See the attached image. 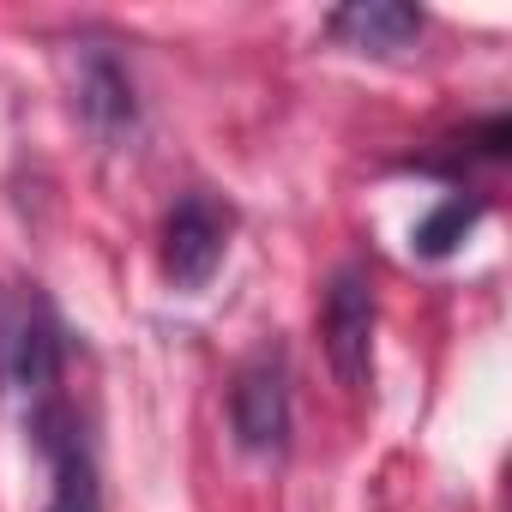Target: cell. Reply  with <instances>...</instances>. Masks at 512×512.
Segmentation results:
<instances>
[{
    "instance_id": "cell-1",
    "label": "cell",
    "mask_w": 512,
    "mask_h": 512,
    "mask_svg": "<svg viewBox=\"0 0 512 512\" xmlns=\"http://www.w3.org/2000/svg\"><path fill=\"white\" fill-rule=\"evenodd\" d=\"M67 368V326L37 278L0 284V392L49 398Z\"/></svg>"
},
{
    "instance_id": "cell-2",
    "label": "cell",
    "mask_w": 512,
    "mask_h": 512,
    "mask_svg": "<svg viewBox=\"0 0 512 512\" xmlns=\"http://www.w3.org/2000/svg\"><path fill=\"white\" fill-rule=\"evenodd\" d=\"M25 434L49 470V506L43 512H103V464H97V440H91L85 410H73L61 392L31 398Z\"/></svg>"
},
{
    "instance_id": "cell-3",
    "label": "cell",
    "mask_w": 512,
    "mask_h": 512,
    "mask_svg": "<svg viewBox=\"0 0 512 512\" xmlns=\"http://www.w3.org/2000/svg\"><path fill=\"white\" fill-rule=\"evenodd\" d=\"M229 434L247 458H284L296 434V404H290V356L278 338H266L241 368L229 374Z\"/></svg>"
},
{
    "instance_id": "cell-4",
    "label": "cell",
    "mask_w": 512,
    "mask_h": 512,
    "mask_svg": "<svg viewBox=\"0 0 512 512\" xmlns=\"http://www.w3.org/2000/svg\"><path fill=\"white\" fill-rule=\"evenodd\" d=\"M229 235H235V211L217 193H205V187L175 193V205L163 211V235H157V260H163L169 290L199 296L229 260Z\"/></svg>"
},
{
    "instance_id": "cell-5",
    "label": "cell",
    "mask_w": 512,
    "mask_h": 512,
    "mask_svg": "<svg viewBox=\"0 0 512 512\" xmlns=\"http://www.w3.org/2000/svg\"><path fill=\"white\" fill-rule=\"evenodd\" d=\"M374 326H380L374 278L362 266H338L326 278V302H320V350L344 392L374 386Z\"/></svg>"
},
{
    "instance_id": "cell-6",
    "label": "cell",
    "mask_w": 512,
    "mask_h": 512,
    "mask_svg": "<svg viewBox=\"0 0 512 512\" xmlns=\"http://www.w3.org/2000/svg\"><path fill=\"white\" fill-rule=\"evenodd\" d=\"M73 109H79L85 133H91L103 151H127V145L139 139L145 109H139L133 73L121 67L115 49H103V43H79V55H73Z\"/></svg>"
},
{
    "instance_id": "cell-7",
    "label": "cell",
    "mask_w": 512,
    "mask_h": 512,
    "mask_svg": "<svg viewBox=\"0 0 512 512\" xmlns=\"http://www.w3.org/2000/svg\"><path fill=\"white\" fill-rule=\"evenodd\" d=\"M422 7L410 0H350V7L326 13V37L350 55H404L422 37Z\"/></svg>"
},
{
    "instance_id": "cell-8",
    "label": "cell",
    "mask_w": 512,
    "mask_h": 512,
    "mask_svg": "<svg viewBox=\"0 0 512 512\" xmlns=\"http://www.w3.org/2000/svg\"><path fill=\"white\" fill-rule=\"evenodd\" d=\"M482 217H488V199H482V193H440V199L416 217L410 253H416V260H452Z\"/></svg>"
}]
</instances>
